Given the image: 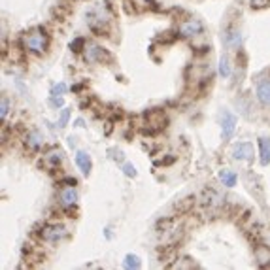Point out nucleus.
Masks as SVG:
<instances>
[{
	"label": "nucleus",
	"mask_w": 270,
	"mask_h": 270,
	"mask_svg": "<svg viewBox=\"0 0 270 270\" xmlns=\"http://www.w3.org/2000/svg\"><path fill=\"white\" fill-rule=\"evenodd\" d=\"M48 46H50V38H48V34H46L42 29H36L25 36V48L30 51H34V53L46 51Z\"/></svg>",
	"instance_id": "f257e3e1"
},
{
	"label": "nucleus",
	"mask_w": 270,
	"mask_h": 270,
	"mask_svg": "<svg viewBox=\"0 0 270 270\" xmlns=\"http://www.w3.org/2000/svg\"><path fill=\"white\" fill-rule=\"evenodd\" d=\"M66 235H68V231H66L63 225H57V223H53V225H46V227L40 231L42 240L50 242V244H57V242L64 240Z\"/></svg>",
	"instance_id": "f03ea898"
},
{
	"label": "nucleus",
	"mask_w": 270,
	"mask_h": 270,
	"mask_svg": "<svg viewBox=\"0 0 270 270\" xmlns=\"http://www.w3.org/2000/svg\"><path fill=\"white\" fill-rule=\"evenodd\" d=\"M85 61L87 63H102V61H110V55L106 53L104 48H100L97 43H87L85 46Z\"/></svg>",
	"instance_id": "7ed1b4c3"
},
{
	"label": "nucleus",
	"mask_w": 270,
	"mask_h": 270,
	"mask_svg": "<svg viewBox=\"0 0 270 270\" xmlns=\"http://www.w3.org/2000/svg\"><path fill=\"white\" fill-rule=\"evenodd\" d=\"M202 30H204V25L199 19H187V21H184L179 25V34L185 36V38L202 34Z\"/></svg>",
	"instance_id": "20e7f679"
},
{
	"label": "nucleus",
	"mask_w": 270,
	"mask_h": 270,
	"mask_svg": "<svg viewBox=\"0 0 270 270\" xmlns=\"http://www.w3.org/2000/svg\"><path fill=\"white\" fill-rule=\"evenodd\" d=\"M221 130H223V138L225 140H229L236 130V115L231 114L229 110H225L223 115H221Z\"/></svg>",
	"instance_id": "39448f33"
},
{
	"label": "nucleus",
	"mask_w": 270,
	"mask_h": 270,
	"mask_svg": "<svg viewBox=\"0 0 270 270\" xmlns=\"http://www.w3.org/2000/svg\"><path fill=\"white\" fill-rule=\"evenodd\" d=\"M233 159L236 161H253V146L249 142H240L235 144L233 148Z\"/></svg>",
	"instance_id": "423d86ee"
},
{
	"label": "nucleus",
	"mask_w": 270,
	"mask_h": 270,
	"mask_svg": "<svg viewBox=\"0 0 270 270\" xmlns=\"http://www.w3.org/2000/svg\"><path fill=\"white\" fill-rule=\"evenodd\" d=\"M146 119H148V125H150L151 130H161V128H164V123H166V117L161 110H151L150 114H146Z\"/></svg>",
	"instance_id": "0eeeda50"
},
{
	"label": "nucleus",
	"mask_w": 270,
	"mask_h": 270,
	"mask_svg": "<svg viewBox=\"0 0 270 270\" xmlns=\"http://www.w3.org/2000/svg\"><path fill=\"white\" fill-rule=\"evenodd\" d=\"M257 99L263 106H270V78H263L257 83Z\"/></svg>",
	"instance_id": "6e6552de"
},
{
	"label": "nucleus",
	"mask_w": 270,
	"mask_h": 270,
	"mask_svg": "<svg viewBox=\"0 0 270 270\" xmlns=\"http://www.w3.org/2000/svg\"><path fill=\"white\" fill-rule=\"evenodd\" d=\"M76 164H78L79 170L83 172L85 176L91 174L93 161H91V157H89V153H85V151H78V153H76Z\"/></svg>",
	"instance_id": "1a4fd4ad"
},
{
	"label": "nucleus",
	"mask_w": 270,
	"mask_h": 270,
	"mask_svg": "<svg viewBox=\"0 0 270 270\" xmlns=\"http://www.w3.org/2000/svg\"><path fill=\"white\" fill-rule=\"evenodd\" d=\"M61 202L64 206H76L78 204V191L74 189V185H68L66 189L61 191Z\"/></svg>",
	"instance_id": "9d476101"
},
{
	"label": "nucleus",
	"mask_w": 270,
	"mask_h": 270,
	"mask_svg": "<svg viewBox=\"0 0 270 270\" xmlns=\"http://www.w3.org/2000/svg\"><path fill=\"white\" fill-rule=\"evenodd\" d=\"M259 155H261V164L266 166L270 163V138H259Z\"/></svg>",
	"instance_id": "9b49d317"
},
{
	"label": "nucleus",
	"mask_w": 270,
	"mask_h": 270,
	"mask_svg": "<svg viewBox=\"0 0 270 270\" xmlns=\"http://www.w3.org/2000/svg\"><path fill=\"white\" fill-rule=\"evenodd\" d=\"M219 179L223 182V185H227V187H233L236 185V174L233 170H219Z\"/></svg>",
	"instance_id": "f8f14e48"
},
{
	"label": "nucleus",
	"mask_w": 270,
	"mask_h": 270,
	"mask_svg": "<svg viewBox=\"0 0 270 270\" xmlns=\"http://www.w3.org/2000/svg\"><path fill=\"white\" fill-rule=\"evenodd\" d=\"M46 159L50 161V166H51V168H55V166H59V164L63 163V151H61V150L50 151V153L46 155Z\"/></svg>",
	"instance_id": "ddd939ff"
},
{
	"label": "nucleus",
	"mask_w": 270,
	"mask_h": 270,
	"mask_svg": "<svg viewBox=\"0 0 270 270\" xmlns=\"http://www.w3.org/2000/svg\"><path fill=\"white\" fill-rule=\"evenodd\" d=\"M225 42L229 48H238L240 46V32L238 30H229L225 34Z\"/></svg>",
	"instance_id": "4468645a"
},
{
	"label": "nucleus",
	"mask_w": 270,
	"mask_h": 270,
	"mask_svg": "<svg viewBox=\"0 0 270 270\" xmlns=\"http://www.w3.org/2000/svg\"><path fill=\"white\" fill-rule=\"evenodd\" d=\"M42 144H43V136L40 134V132H30V134L27 136V146H29V148H32V150L40 148Z\"/></svg>",
	"instance_id": "2eb2a0df"
},
{
	"label": "nucleus",
	"mask_w": 270,
	"mask_h": 270,
	"mask_svg": "<svg viewBox=\"0 0 270 270\" xmlns=\"http://www.w3.org/2000/svg\"><path fill=\"white\" fill-rule=\"evenodd\" d=\"M123 266L125 268H140L142 263H140V257L138 255H127L125 261H123Z\"/></svg>",
	"instance_id": "dca6fc26"
},
{
	"label": "nucleus",
	"mask_w": 270,
	"mask_h": 270,
	"mask_svg": "<svg viewBox=\"0 0 270 270\" xmlns=\"http://www.w3.org/2000/svg\"><path fill=\"white\" fill-rule=\"evenodd\" d=\"M219 74L223 76V78H229V76H231V64H229L227 57L219 59Z\"/></svg>",
	"instance_id": "f3484780"
},
{
	"label": "nucleus",
	"mask_w": 270,
	"mask_h": 270,
	"mask_svg": "<svg viewBox=\"0 0 270 270\" xmlns=\"http://www.w3.org/2000/svg\"><path fill=\"white\" fill-rule=\"evenodd\" d=\"M85 40H83V38H76V40H74V42H70V50L72 51H76V53H79V51L81 50H85Z\"/></svg>",
	"instance_id": "a211bd4d"
},
{
	"label": "nucleus",
	"mask_w": 270,
	"mask_h": 270,
	"mask_svg": "<svg viewBox=\"0 0 270 270\" xmlns=\"http://www.w3.org/2000/svg\"><path fill=\"white\" fill-rule=\"evenodd\" d=\"M68 119H70V110L68 108H64L63 112H61V117H59V127L64 128L68 125Z\"/></svg>",
	"instance_id": "6ab92c4d"
},
{
	"label": "nucleus",
	"mask_w": 270,
	"mask_h": 270,
	"mask_svg": "<svg viewBox=\"0 0 270 270\" xmlns=\"http://www.w3.org/2000/svg\"><path fill=\"white\" fill-rule=\"evenodd\" d=\"M8 112H10V102H8V99H2V102H0V117H2V121L8 117Z\"/></svg>",
	"instance_id": "aec40b11"
},
{
	"label": "nucleus",
	"mask_w": 270,
	"mask_h": 270,
	"mask_svg": "<svg viewBox=\"0 0 270 270\" xmlns=\"http://www.w3.org/2000/svg\"><path fill=\"white\" fill-rule=\"evenodd\" d=\"M123 172H125V176H128V178H134V176H136V168H134V164L125 163V164H123Z\"/></svg>",
	"instance_id": "412c9836"
},
{
	"label": "nucleus",
	"mask_w": 270,
	"mask_h": 270,
	"mask_svg": "<svg viewBox=\"0 0 270 270\" xmlns=\"http://www.w3.org/2000/svg\"><path fill=\"white\" fill-rule=\"evenodd\" d=\"M66 89H68V87H66V83H57V85L53 87V95H64V93H66Z\"/></svg>",
	"instance_id": "4be33fe9"
},
{
	"label": "nucleus",
	"mask_w": 270,
	"mask_h": 270,
	"mask_svg": "<svg viewBox=\"0 0 270 270\" xmlns=\"http://www.w3.org/2000/svg\"><path fill=\"white\" fill-rule=\"evenodd\" d=\"M268 2H270V0H251V6L264 8V6H268Z\"/></svg>",
	"instance_id": "5701e85b"
}]
</instances>
